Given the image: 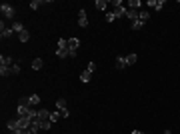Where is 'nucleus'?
Returning a JSON list of instances; mask_svg holds the SVG:
<instances>
[{
  "instance_id": "bb28decb",
  "label": "nucleus",
  "mask_w": 180,
  "mask_h": 134,
  "mask_svg": "<svg viewBox=\"0 0 180 134\" xmlns=\"http://www.w3.org/2000/svg\"><path fill=\"white\" fill-rule=\"evenodd\" d=\"M58 118H62V116H60V110H58V112H52V114H50V122H56Z\"/></svg>"
},
{
  "instance_id": "f8f14e48",
  "label": "nucleus",
  "mask_w": 180,
  "mask_h": 134,
  "mask_svg": "<svg viewBox=\"0 0 180 134\" xmlns=\"http://www.w3.org/2000/svg\"><path fill=\"white\" fill-rule=\"evenodd\" d=\"M56 56H58V58H66V56H70V50H68V48H58V50H56Z\"/></svg>"
},
{
  "instance_id": "f03ea898",
  "label": "nucleus",
  "mask_w": 180,
  "mask_h": 134,
  "mask_svg": "<svg viewBox=\"0 0 180 134\" xmlns=\"http://www.w3.org/2000/svg\"><path fill=\"white\" fill-rule=\"evenodd\" d=\"M78 46H80V40L78 38H68V50H70V56H76V50H78Z\"/></svg>"
},
{
  "instance_id": "39448f33",
  "label": "nucleus",
  "mask_w": 180,
  "mask_h": 134,
  "mask_svg": "<svg viewBox=\"0 0 180 134\" xmlns=\"http://www.w3.org/2000/svg\"><path fill=\"white\" fill-rule=\"evenodd\" d=\"M16 62L10 58V56H0V66H8V68H12Z\"/></svg>"
},
{
  "instance_id": "2f4dec72",
  "label": "nucleus",
  "mask_w": 180,
  "mask_h": 134,
  "mask_svg": "<svg viewBox=\"0 0 180 134\" xmlns=\"http://www.w3.org/2000/svg\"><path fill=\"white\" fill-rule=\"evenodd\" d=\"M68 108H62V110H60V116H62V118H68Z\"/></svg>"
},
{
  "instance_id": "a211bd4d",
  "label": "nucleus",
  "mask_w": 180,
  "mask_h": 134,
  "mask_svg": "<svg viewBox=\"0 0 180 134\" xmlns=\"http://www.w3.org/2000/svg\"><path fill=\"white\" fill-rule=\"evenodd\" d=\"M30 108H32V106H30ZM30 108H26V106H18V116H28Z\"/></svg>"
},
{
  "instance_id": "393cba45",
  "label": "nucleus",
  "mask_w": 180,
  "mask_h": 134,
  "mask_svg": "<svg viewBox=\"0 0 180 134\" xmlns=\"http://www.w3.org/2000/svg\"><path fill=\"white\" fill-rule=\"evenodd\" d=\"M56 106H58V110L66 108V100H64V98H58V100H56Z\"/></svg>"
},
{
  "instance_id": "7ed1b4c3",
  "label": "nucleus",
  "mask_w": 180,
  "mask_h": 134,
  "mask_svg": "<svg viewBox=\"0 0 180 134\" xmlns=\"http://www.w3.org/2000/svg\"><path fill=\"white\" fill-rule=\"evenodd\" d=\"M78 26H80V28H86V26H88L86 10H78Z\"/></svg>"
},
{
  "instance_id": "4468645a",
  "label": "nucleus",
  "mask_w": 180,
  "mask_h": 134,
  "mask_svg": "<svg viewBox=\"0 0 180 134\" xmlns=\"http://www.w3.org/2000/svg\"><path fill=\"white\" fill-rule=\"evenodd\" d=\"M42 66H44V60H42V58H36V60H32V68H34V70H40Z\"/></svg>"
},
{
  "instance_id": "ddd939ff",
  "label": "nucleus",
  "mask_w": 180,
  "mask_h": 134,
  "mask_svg": "<svg viewBox=\"0 0 180 134\" xmlns=\"http://www.w3.org/2000/svg\"><path fill=\"white\" fill-rule=\"evenodd\" d=\"M114 16H116V18H120V16H126V8H124V6H116V10H114Z\"/></svg>"
},
{
  "instance_id": "0eeeda50",
  "label": "nucleus",
  "mask_w": 180,
  "mask_h": 134,
  "mask_svg": "<svg viewBox=\"0 0 180 134\" xmlns=\"http://www.w3.org/2000/svg\"><path fill=\"white\" fill-rule=\"evenodd\" d=\"M138 10H130V8H128L126 10V18H130V22H134V20H138Z\"/></svg>"
},
{
  "instance_id": "aec40b11",
  "label": "nucleus",
  "mask_w": 180,
  "mask_h": 134,
  "mask_svg": "<svg viewBox=\"0 0 180 134\" xmlns=\"http://www.w3.org/2000/svg\"><path fill=\"white\" fill-rule=\"evenodd\" d=\"M8 74H12V72H10V68H8V66H0V76H2V78H6Z\"/></svg>"
},
{
  "instance_id": "f704fd0d",
  "label": "nucleus",
  "mask_w": 180,
  "mask_h": 134,
  "mask_svg": "<svg viewBox=\"0 0 180 134\" xmlns=\"http://www.w3.org/2000/svg\"><path fill=\"white\" fill-rule=\"evenodd\" d=\"M132 134H144V132H140V130H132Z\"/></svg>"
},
{
  "instance_id": "2eb2a0df",
  "label": "nucleus",
  "mask_w": 180,
  "mask_h": 134,
  "mask_svg": "<svg viewBox=\"0 0 180 134\" xmlns=\"http://www.w3.org/2000/svg\"><path fill=\"white\" fill-rule=\"evenodd\" d=\"M18 106H26V108H30L32 106V102H30V96H24V98H20V104Z\"/></svg>"
},
{
  "instance_id": "423d86ee",
  "label": "nucleus",
  "mask_w": 180,
  "mask_h": 134,
  "mask_svg": "<svg viewBox=\"0 0 180 134\" xmlns=\"http://www.w3.org/2000/svg\"><path fill=\"white\" fill-rule=\"evenodd\" d=\"M126 66H128V60H126V56H118V58H116V68H120V70H124Z\"/></svg>"
},
{
  "instance_id": "9d476101",
  "label": "nucleus",
  "mask_w": 180,
  "mask_h": 134,
  "mask_svg": "<svg viewBox=\"0 0 180 134\" xmlns=\"http://www.w3.org/2000/svg\"><path fill=\"white\" fill-rule=\"evenodd\" d=\"M6 126H8V130H10V132H14V130H20V128H18V118H16V120H8Z\"/></svg>"
},
{
  "instance_id": "b1692460",
  "label": "nucleus",
  "mask_w": 180,
  "mask_h": 134,
  "mask_svg": "<svg viewBox=\"0 0 180 134\" xmlns=\"http://www.w3.org/2000/svg\"><path fill=\"white\" fill-rule=\"evenodd\" d=\"M126 60H128V66H130V64H134V62L138 60V56H136V54H128V56H126Z\"/></svg>"
},
{
  "instance_id": "412c9836",
  "label": "nucleus",
  "mask_w": 180,
  "mask_h": 134,
  "mask_svg": "<svg viewBox=\"0 0 180 134\" xmlns=\"http://www.w3.org/2000/svg\"><path fill=\"white\" fill-rule=\"evenodd\" d=\"M142 26H144V22L140 20V18H138V20H134V22H132V30H140Z\"/></svg>"
},
{
  "instance_id": "6e6552de",
  "label": "nucleus",
  "mask_w": 180,
  "mask_h": 134,
  "mask_svg": "<svg viewBox=\"0 0 180 134\" xmlns=\"http://www.w3.org/2000/svg\"><path fill=\"white\" fill-rule=\"evenodd\" d=\"M50 114L52 112H48L46 108H42V110H38V118L40 120H50Z\"/></svg>"
},
{
  "instance_id": "c756f323",
  "label": "nucleus",
  "mask_w": 180,
  "mask_h": 134,
  "mask_svg": "<svg viewBox=\"0 0 180 134\" xmlns=\"http://www.w3.org/2000/svg\"><path fill=\"white\" fill-rule=\"evenodd\" d=\"M10 72H12V74H18V72H20V64H18V62H16V64L10 68Z\"/></svg>"
},
{
  "instance_id": "20e7f679",
  "label": "nucleus",
  "mask_w": 180,
  "mask_h": 134,
  "mask_svg": "<svg viewBox=\"0 0 180 134\" xmlns=\"http://www.w3.org/2000/svg\"><path fill=\"white\" fill-rule=\"evenodd\" d=\"M0 34H2V38H10L12 36V28H6V22L4 20L0 22Z\"/></svg>"
},
{
  "instance_id": "c9c22d12",
  "label": "nucleus",
  "mask_w": 180,
  "mask_h": 134,
  "mask_svg": "<svg viewBox=\"0 0 180 134\" xmlns=\"http://www.w3.org/2000/svg\"><path fill=\"white\" fill-rule=\"evenodd\" d=\"M10 134H22V132H20V130H14V132H10Z\"/></svg>"
},
{
  "instance_id": "4be33fe9",
  "label": "nucleus",
  "mask_w": 180,
  "mask_h": 134,
  "mask_svg": "<svg viewBox=\"0 0 180 134\" xmlns=\"http://www.w3.org/2000/svg\"><path fill=\"white\" fill-rule=\"evenodd\" d=\"M138 18H140V20H142V22H148V18H150V14H148V12H144V10H140Z\"/></svg>"
},
{
  "instance_id": "6ab92c4d",
  "label": "nucleus",
  "mask_w": 180,
  "mask_h": 134,
  "mask_svg": "<svg viewBox=\"0 0 180 134\" xmlns=\"http://www.w3.org/2000/svg\"><path fill=\"white\" fill-rule=\"evenodd\" d=\"M30 40V32L24 30V32H20V42H28Z\"/></svg>"
},
{
  "instance_id": "7c9ffc66",
  "label": "nucleus",
  "mask_w": 180,
  "mask_h": 134,
  "mask_svg": "<svg viewBox=\"0 0 180 134\" xmlns=\"http://www.w3.org/2000/svg\"><path fill=\"white\" fill-rule=\"evenodd\" d=\"M162 6H164V0H156V6H154V10H162Z\"/></svg>"
},
{
  "instance_id": "dca6fc26",
  "label": "nucleus",
  "mask_w": 180,
  "mask_h": 134,
  "mask_svg": "<svg viewBox=\"0 0 180 134\" xmlns=\"http://www.w3.org/2000/svg\"><path fill=\"white\" fill-rule=\"evenodd\" d=\"M90 78H92V72H88V70H84V72L80 74V80L82 82H90Z\"/></svg>"
},
{
  "instance_id": "cd10ccee",
  "label": "nucleus",
  "mask_w": 180,
  "mask_h": 134,
  "mask_svg": "<svg viewBox=\"0 0 180 134\" xmlns=\"http://www.w3.org/2000/svg\"><path fill=\"white\" fill-rule=\"evenodd\" d=\"M114 20H116L114 12H106V22H114Z\"/></svg>"
},
{
  "instance_id": "f257e3e1",
  "label": "nucleus",
  "mask_w": 180,
  "mask_h": 134,
  "mask_svg": "<svg viewBox=\"0 0 180 134\" xmlns=\"http://www.w3.org/2000/svg\"><path fill=\"white\" fill-rule=\"evenodd\" d=\"M0 12L4 14L8 20H12L14 16H16V10H14V6H10V4H2V6H0Z\"/></svg>"
},
{
  "instance_id": "a878e982",
  "label": "nucleus",
  "mask_w": 180,
  "mask_h": 134,
  "mask_svg": "<svg viewBox=\"0 0 180 134\" xmlns=\"http://www.w3.org/2000/svg\"><path fill=\"white\" fill-rule=\"evenodd\" d=\"M30 102H32V106H36V104L40 102V96L38 94H32V96H30Z\"/></svg>"
},
{
  "instance_id": "72a5a7b5",
  "label": "nucleus",
  "mask_w": 180,
  "mask_h": 134,
  "mask_svg": "<svg viewBox=\"0 0 180 134\" xmlns=\"http://www.w3.org/2000/svg\"><path fill=\"white\" fill-rule=\"evenodd\" d=\"M20 132L22 134H32V130H30V128H24V130H20Z\"/></svg>"
},
{
  "instance_id": "9b49d317",
  "label": "nucleus",
  "mask_w": 180,
  "mask_h": 134,
  "mask_svg": "<svg viewBox=\"0 0 180 134\" xmlns=\"http://www.w3.org/2000/svg\"><path fill=\"white\" fill-rule=\"evenodd\" d=\"M128 6H130V10H138V12H140L142 2H140V0H130V2H128Z\"/></svg>"
},
{
  "instance_id": "473e14b6",
  "label": "nucleus",
  "mask_w": 180,
  "mask_h": 134,
  "mask_svg": "<svg viewBox=\"0 0 180 134\" xmlns=\"http://www.w3.org/2000/svg\"><path fill=\"white\" fill-rule=\"evenodd\" d=\"M88 72H94V70H96V64H94V62H90V64H88V68H86Z\"/></svg>"
},
{
  "instance_id": "1a4fd4ad",
  "label": "nucleus",
  "mask_w": 180,
  "mask_h": 134,
  "mask_svg": "<svg viewBox=\"0 0 180 134\" xmlns=\"http://www.w3.org/2000/svg\"><path fill=\"white\" fill-rule=\"evenodd\" d=\"M10 28H12V32H18V34L26 30V28L22 26V22H12V26H10Z\"/></svg>"
},
{
  "instance_id": "5701e85b",
  "label": "nucleus",
  "mask_w": 180,
  "mask_h": 134,
  "mask_svg": "<svg viewBox=\"0 0 180 134\" xmlns=\"http://www.w3.org/2000/svg\"><path fill=\"white\" fill-rule=\"evenodd\" d=\"M50 124H52L50 120H40V130H48V128H50Z\"/></svg>"
},
{
  "instance_id": "c85d7f7f",
  "label": "nucleus",
  "mask_w": 180,
  "mask_h": 134,
  "mask_svg": "<svg viewBox=\"0 0 180 134\" xmlns=\"http://www.w3.org/2000/svg\"><path fill=\"white\" fill-rule=\"evenodd\" d=\"M40 4H42L40 0H32V2H30V8H32V10H36V8H38Z\"/></svg>"
},
{
  "instance_id": "f3484780",
  "label": "nucleus",
  "mask_w": 180,
  "mask_h": 134,
  "mask_svg": "<svg viewBox=\"0 0 180 134\" xmlns=\"http://www.w3.org/2000/svg\"><path fill=\"white\" fill-rule=\"evenodd\" d=\"M106 6H108V0H96V8L98 10H106Z\"/></svg>"
}]
</instances>
